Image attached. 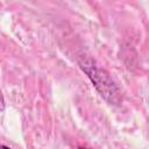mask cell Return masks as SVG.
<instances>
[{
    "label": "cell",
    "mask_w": 149,
    "mask_h": 149,
    "mask_svg": "<svg viewBox=\"0 0 149 149\" xmlns=\"http://www.w3.org/2000/svg\"><path fill=\"white\" fill-rule=\"evenodd\" d=\"M80 68L91 79L92 84L99 92V94L111 105H119L121 102V91L112 79L109 73L99 68L92 59L85 58L79 62Z\"/></svg>",
    "instance_id": "obj_1"
},
{
    "label": "cell",
    "mask_w": 149,
    "mask_h": 149,
    "mask_svg": "<svg viewBox=\"0 0 149 149\" xmlns=\"http://www.w3.org/2000/svg\"><path fill=\"white\" fill-rule=\"evenodd\" d=\"M3 109H5V100H3V95L0 90V112H2Z\"/></svg>",
    "instance_id": "obj_2"
}]
</instances>
